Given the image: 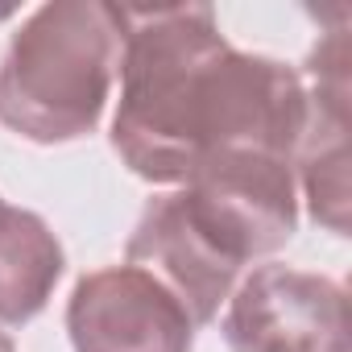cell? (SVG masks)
<instances>
[{
  "label": "cell",
  "mask_w": 352,
  "mask_h": 352,
  "mask_svg": "<svg viewBox=\"0 0 352 352\" xmlns=\"http://www.w3.org/2000/svg\"><path fill=\"white\" fill-rule=\"evenodd\" d=\"M0 352H17V348H13V340H9L5 331H0Z\"/></svg>",
  "instance_id": "obj_9"
},
{
  "label": "cell",
  "mask_w": 352,
  "mask_h": 352,
  "mask_svg": "<svg viewBox=\"0 0 352 352\" xmlns=\"http://www.w3.org/2000/svg\"><path fill=\"white\" fill-rule=\"evenodd\" d=\"M120 67V9L54 0L30 13L0 58V124L38 145L87 137Z\"/></svg>",
  "instance_id": "obj_2"
},
{
  "label": "cell",
  "mask_w": 352,
  "mask_h": 352,
  "mask_svg": "<svg viewBox=\"0 0 352 352\" xmlns=\"http://www.w3.org/2000/svg\"><path fill=\"white\" fill-rule=\"evenodd\" d=\"M120 9V104L112 149L145 183H187L220 153L294 162L307 87L278 58L228 46L208 5Z\"/></svg>",
  "instance_id": "obj_1"
},
{
  "label": "cell",
  "mask_w": 352,
  "mask_h": 352,
  "mask_svg": "<svg viewBox=\"0 0 352 352\" xmlns=\"http://www.w3.org/2000/svg\"><path fill=\"white\" fill-rule=\"evenodd\" d=\"M220 331L232 352H348V298L323 274L257 265L232 290Z\"/></svg>",
  "instance_id": "obj_4"
},
{
  "label": "cell",
  "mask_w": 352,
  "mask_h": 352,
  "mask_svg": "<svg viewBox=\"0 0 352 352\" xmlns=\"http://www.w3.org/2000/svg\"><path fill=\"white\" fill-rule=\"evenodd\" d=\"M124 257L179 298L195 327L212 323L241 282V265L191 220L179 191L153 195L141 208Z\"/></svg>",
  "instance_id": "obj_6"
},
{
  "label": "cell",
  "mask_w": 352,
  "mask_h": 352,
  "mask_svg": "<svg viewBox=\"0 0 352 352\" xmlns=\"http://www.w3.org/2000/svg\"><path fill=\"white\" fill-rule=\"evenodd\" d=\"M63 245L38 212L0 204V327H21L63 278Z\"/></svg>",
  "instance_id": "obj_8"
},
{
  "label": "cell",
  "mask_w": 352,
  "mask_h": 352,
  "mask_svg": "<svg viewBox=\"0 0 352 352\" xmlns=\"http://www.w3.org/2000/svg\"><path fill=\"white\" fill-rule=\"evenodd\" d=\"M179 195L191 220L241 270L286 249L298 224L294 162L274 153H220L191 174Z\"/></svg>",
  "instance_id": "obj_3"
},
{
  "label": "cell",
  "mask_w": 352,
  "mask_h": 352,
  "mask_svg": "<svg viewBox=\"0 0 352 352\" xmlns=\"http://www.w3.org/2000/svg\"><path fill=\"white\" fill-rule=\"evenodd\" d=\"M315 91H307V129L294 149L302 170V195L311 216L348 232V42L344 30L331 34V50H315Z\"/></svg>",
  "instance_id": "obj_7"
},
{
  "label": "cell",
  "mask_w": 352,
  "mask_h": 352,
  "mask_svg": "<svg viewBox=\"0 0 352 352\" xmlns=\"http://www.w3.org/2000/svg\"><path fill=\"white\" fill-rule=\"evenodd\" d=\"M67 331L75 352H191L195 344L183 302L129 261L75 282Z\"/></svg>",
  "instance_id": "obj_5"
}]
</instances>
